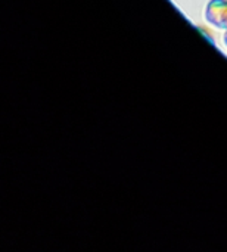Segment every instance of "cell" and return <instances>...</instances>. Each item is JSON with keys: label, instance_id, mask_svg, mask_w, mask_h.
I'll list each match as a JSON object with an SVG mask.
<instances>
[{"label": "cell", "instance_id": "6da1fadb", "mask_svg": "<svg viewBox=\"0 0 227 252\" xmlns=\"http://www.w3.org/2000/svg\"><path fill=\"white\" fill-rule=\"evenodd\" d=\"M205 19L216 28L227 30V0H210L205 7Z\"/></svg>", "mask_w": 227, "mask_h": 252}, {"label": "cell", "instance_id": "7a4b0ae2", "mask_svg": "<svg viewBox=\"0 0 227 252\" xmlns=\"http://www.w3.org/2000/svg\"><path fill=\"white\" fill-rule=\"evenodd\" d=\"M225 44H226V46H227V30H226V31H225Z\"/></svg>", "mask_w": 227, "mask_h": 252}]
</instances>
